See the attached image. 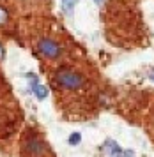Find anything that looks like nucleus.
<instances>
[{
    "instance_id": "1",
    "label": "nucleus",
    "mask_w": 154,
    "mask_h": 157,
    "mask_svg": "<svg viewBox=\"0 0 154 157\" xmlns=\"http://www.w3.org/2000/svg\"><path fill=\"white\" fill-rule=\"evenodd\" d=\"M57 83L59 86L62 88H67V90H76L80 86L83 85V76L80 72H75V71H69V69H64L57 74Z\"/></svg>"
},
{
    "instance_id": "2",
    "label": "nucleus",
    "mask_w": 154,
    "mask_h": 157,
    "mask_svg": "<svg viewBox=\"0 0 154 157\" xmlns=\"http://www.w3.org/2000/svg\"><path fill=\"white\" fill-rule=\"evenodd\" d=\"M37 50H39V53L43 57H46V58H57L60 55V51H62L60 46L57 44V41L50 39V37H44V39H41L37 43Z\"/></svg>"
},
{
    "instance_id": "3",
    "label": "nucleus",
    "mask_w": 154,
    "mask_h": 157,
    "mask_svg": "<svg viewBox=\"0 0 154 157\" xmlns=\"http://www.w3.org/2000/svg\"><path fill=\"white\" fill-rule=\"evenodd\" d=\"M30 78H32V90H34L35 97H37V99H44V97L48 95V90H46V88H44V86L35 79L34 74H30Z\"/></svg>"
},
{
    "instance_id": "4",
    "label": "nucleus",
    "mask_w": 154,
    "mask_h": 157,
    "mask_svg": "<svg viewBox=\"0 0 154 157\" xmlns=\"http://www.w3.org/2000/svg\"><path fill=\"white\" fill-rule=\"evenodd\" d=\"M75 4H76V0H62V7L66 11H71V9L75 7Z\"/></svg>"
},
{
    "instance_id": "5",
    "label": "nucleus",
    "mask_w": 154,
    "mask_h": 157,
    "mask_svg": "<svg viewBox=\"0 0 154 157\" xmlns=\"http://www.w3.org/2000/svg\"><path fill=\"white\" fill-rule=\"evenodd\" d=\"M69 143H71V145H76V143H80V134H73L69 138Z\"/></svg>"
},
{
    "instance_id": "6",
    "label": "nucleus",
    "mask_w": 154,
    "mask_h": 157,
    "mask_svg": "<svg viewBox=\"0 0 154 157\" xmlns=\"http://www.w3.org/2000/svg\"><path fill=\"white\" fill-rule=\"evenodd\" d=\"M113 157H133V154H131V152H122V150H120L119 154H115Z\"/></svg>"
},
{
    "instance_id": "7",
    "label": "nucleus",
    "mask_w": 154,
    "mask_h": 157,
    "mask_svg": "<svg viewBox=\"0 0 154 157\" xmlns=\"http://www.w3.org/2000/svg\"><path fill=\"white\" fill-rule=\"evenodd\" d=\"M6 20H7V13H6L2 7H0V23H4Z\"/></svg>"
},
{
    "instance_id": "8",
    "label": "nucleus",
    "mask_w": 154,
    "mask_h": 157,
    "mask_svg": "<svg viewBox=\"0 0 154 157\" xmlns=\"http://www.w3.org/2000/svg\"><path fill=\"white\" fill-rule=\"evenodd\" d=\"M4 58V48H2V44H0V60Z\"/></svg>"
},
{
    "instance_id": "9",
    "label": "nucleus",
    "mask_w": 154,
    "mask_h": 157,
    "mask_svg": "<svg viewBox=\"0 0 154 157\" xmlns=\"http://www.w3.org/2000/svg\"><path fill=\"white\" fill-rule=\"evenodd\" d=\"M94 2H96V4H101V2H103V0H94Z\"/></svg>"
},
{
    "instance_id": "10",
    "label": "nucleus",
    "mask_w": 154,
    "mask_h": 157,
    "mask_svg": "<svg viewBox=\"0 0 154 157\" xmlns=\"http://www.w3.org/2000/svg\"><path fill=\"white\" fill-rule=\"evenodd\" d=\"M151 79H152V81H154V72H152V74H151Z\"/></svg>"
}]
</instances>
